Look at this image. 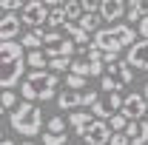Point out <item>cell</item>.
Wrapping results in <instances>:
<instances>
[{"instance_id":"29","label":"cell","mask_w":148,"mask_h":145,"mask_svg":"<svg viewBox=\"0 0 148 145\" xmlns=\"http://www.w3.org/2000/svg\"><path fill=\"white\" fill-rule=\"evenodd\" d=\"M66 125H69V120H66V117H51V120H49V131H54V134H63Z\"/></svg>"},{"instance_id":"28","label":"cell","mask_w":148,"mask_h":145,"mask_svg":"<svg viewBox=\"0 0 148 145\" xmlns=\"http://www.w3.org/2000/svg\"><path fill=\"white\" fill-rule=\"evenodd\" d=\"M23 6H26V0H0L3 14H9V12H23Z\"/></svg>"},{"instance_id":"18","label":"cell","mask_w":148,"mask_h":145,"mask_svg":"<svg viewBox=\"0 0 148 145\" xmlns=\"http://www.w3.org/2000/svg\"><path fill=\"white\" fill-rule=\"evenodd\" d=\"M20 43H23V49H26V51H43V49H46L43 37H40V34H34V31L23 34V37H20Z\"/></svg>"},{"instance_id":"20","label":"cell","mask_w":148,"mask_h":145,"mask_svg":"<svg viewBox=\"0 0 148 145\" xmlns=\"http://www.w3.org/2000/svg\"><path fill=\"white\" fill-rule=\"evenodd\" d=\"M66 23H69V17H66V9H51V17H49V23H46V26H49L51 31H57V29H63Z\"/></svg>"},{"instance_id":"2","label":"cell","mask_w":148,"mask_h":145,"mask_svg":"<svg viewBox=\"0 0 148 145\" xmlns=\"http://www.w3.org/2000/svg\"><path fill=\"white\" fill-rule=\"evenodd\" d=\"M137 43V29L131 26V23H114L108 29H100L97 34H94V46L100 49V51H106V54H117L123 49H131Z\"/></svg>"},{"instance_id":"30","label":"cell","mask_w":148,"mask_h":145,"mask_svg":"<svg viewBox=\"0 0 148 145\" xmlns=\"http://www.w3.org/2000/svg\"><path fill=\"white\" fill-rule=\"evenodd\" d=\"M137 34L143 37V40H148V17H143L140 23H137Z\"/></svg>"},{"instance_id":"8","label":"cell","mask_w":148,"mask_h":145,"mask_svg":"<svg viewBox=\"0 0 148 145\" xmlns=\"http://www.w3.org/2000/svg\"><path fill=\"white\" fill-rule=\"evenodd\" d=\"M49 17H51V9H49L43 0L26 3V6H23V12H20V20H23V26H32V29H40L43 23H49Z\"/></svg>"},{"instance_id":"26","label":"cell","mask_w":148,"mask_h":145,"mask_svg":"<svg viewBox=\"0 0 148 145\" xmlns=\"http://www.w3.org/2000/svg\"><path fill=\"white\" fill-rule=\"evenodd\" d=\"M66 140H69L66 131L63 134H54V131H46L43 134V145H66Z\"/></svg>"},{"instance_id":"31","label":"cell","mask_w":148,"mask_h":145,"mask_svg":"<svg viewBox=\"0 0 148 145\" xmlns=\"http://www.w3.org/2000/svg\"><path fill=\"white\" fill-rule=\"evenodd\" d=\"M108 145H131V142H128V137H125V134H114Z\"/></svg>"},{"instance_id":"1","label":"cell","mask_w":148,"mask_h":145,"mask_svg":"<svg viewBox=\"0 0 148 145\" xmlns=\"http://www.w3.org/2000/svg\"><path fill=\"white\" fill-rule=\"evenodd\" d=\"M26 66L29 54L23 49V43H0V85L3 91H12L26 80Z\"/></svg>"},{"instance_id":"15","label":"cell","mask_w":148,"mask_h":145,"mask_svg":"<svg viewBox=\"0 0 148 145\" xmlns=\"http://www.w3.org/2000/svg\"><path fill=\"white\" fill-rule=\"evenodd\" d=\"M125 137H128V142H131V145H148V120L128 122V128H125Z\"/></svg>"},{"instance_id":"32","label":"cell","mask_w":148,"mask_h":145,"mask_svg":"<svg viewBox=\"0 0 148 145\" xmlns=\"http://www.w3.org/2000/svg\"><path fill=\"white\" fill-rule=\"evenodd\" d=\"M43 3H46L49 9H63V6H66L69 0H43Z\"/></svg>"},{"instance_id":"36","label":"cell","mask_w":148,"mask_h":145,"mask_svg":"<svg viewBox=\"0 0 148 145\" xmlns=\"http://www.w3.org/2000/svg\"><path fill=\"white\" fill-rule=\"evenodd\" d=\"M26 3H34V0H26Z\"/></svg>"},{"instance_id":"5","label":"cell","mask_w":148,"mask_h":145,"mask_svg":"<svg viewBox=\"0 0 148 145\" xmlns=\"http://www.w3.org/2000/svg\"><path fill=\"white\" fill-rule=\"evenodd\" d=\"M100 91L97 88H63L57 94V108L60 111H74V108H91L97 103Z\"/></svg>"},{"instance_id":"11","label":"cell","mask_w":148,"mask_h":145,"mask_svg":"<svg viewBox=\"0 0 148 145\" xmlns=\"http://www.w3.org/2000/svg\"><path fill=\"white\" fill-rule=\"evenodd\" d=\"M20 29H23V20H20V12H9L0 20V40L3 43H12L14 37H20Z\"/></svg>"},{"instance_id":"13","label":"cell","mask_w":148,"mask_h":145,"mask_svg":"<svg viewBox=\"0 0 148 145\" xmlns=\"http://www.w3.org/2000/svg\"><path fill=\"white\" fill-rule=\"evenodd\" d=\"M125 60H128L134 68H140V71H148V40H137V43L128 49Z\"/></svg>"},{"instance_id":"10","label":"cell","mask_w":148,"mask_h":145,"mask_svg":"<svg viewBox=\"0 0 148 145\" xmlns=\"http://www.w3.org/2000/svg\"><path fill=\"white\" fill-rule=\"evenodd\" d=\"M111 137H114V131L106 120H94V125L86 131V137H83V142L86 145H108Z\"/></svg>"},{"instance_id":"6","label":"cell","mask_w":148,"mask_h":145,"mask_svg":"<svg viewBox=\"0 0 148 145\" xmlns=\"http://www.w3.org/2000/svg\"><path fill=\"white\" fill-rule=\"evenodd\" d=\"M43 43H46L43 51L49 54V60H54V57H71L74 51H77V43H74V40H69L63 31H51V29H46Z\"/></svg>"},{"instance_id":"12","label":"cell","mask_w":148,"mask_h":145,"mask_svg":"<svg viewBox=\"0 0 148 145\" xmlns=\"http://www.w3.org/2000/svg\"><path fill=\"white\" fill-rule=\"evenodd\" d=\"M128 14V3L125 0H103V6H100V17L103 20H114V23H120V20Z\"/></svg>"},{"instance_id":"34","label":"cell","mask_w":148,"mask_h":145,"mask_svg":"<svg viewBox=\"0 0 148 145\" xmlns=\"http://www.w3.org/2000/svg\"><path fill=\"white\" fill-rule=\"evenodd\" d=\"M20 145H34V140H23V142H20Z\"/></svg>"},{"instance_id":"19","label":"cell","mask_w":148,"mask_h":145,"mask_svg":"<svg viewBox=\"0 0 148 145\" xmlns=\"http://www.w3.org/2000/svg\"><path fill=\"white\" fill-rule=\"evenodd\" d=\"M29 66L34 71H46L49 68V54L46 51H29Z\"/></svg>"},{"instance_id":"35","label":"cell","mask_w":148,"mask_h":145,"mask_svg":"<svg viewBox=\"0 0 148 145\" xmlns=\"http://www.w3.org/2000/svg\"><path fill=\"white\" fill-rule=\"evenodd\" d=\"M143 94H145V100H148V83H145V88H143Z\"/></svg>"},{"instance_id":"14","label":"cell","mask_w":148,"mask_h":145,"mask_svg":"<svg viewBox=\"0 0 148 145\" xmlns=\"http://www.w3.org/2000/svg\"><path fill=\"white\" fill-rule=\"evenodd\" d=\"M94 120L97 117H94L91 111H74L71 117H69V128H71L77 137H86V131L94 125Z\"/></svg>"},{"instance_id":"21","label":"cell","mask_w":148,"mask_h":145,"mask_svg":"<svg viewBox=\"0 0 148 145\" xmlns=\"http://www.w3.org/2000/svg\"><path fill=\"white\" fill-rule=\"evenodd\" d=\"M63 9H66V17H69V23H77V20L86 14V12H83V6H80V0H69Z\"/></svg>"},{"instance_id":"22","label":"cell","mask_w":148,"mask_h":145,"mask_svg":"<svg viewBox=\"0 0 148 145\" xmlns=\"http://www.w3.org/2000/svg\"><path fill=\"white\" fill-rule=\"evenodd\" d=\"M63 85H66V88H88V80L80 77V74H74V71H69L63 77Z\"/></svg>"},{"instance_id":"24","label":"cell","mask_w":148,"mask_h":145,"mask_svg":"<svg viewBox=\"0 0 148 145\" xmlns=\"http://www.w3.org/2000/svg\"><path fill=\"white\" fill-rule=\"evenodd\" d=\"M128 122H131V120L125 117V114H123V111H120L117 117H111V120H108V125H111V131H114V134H125Z\"/></svg>"},{"instance_id":"33","label":"cell","mask_w":148,"mask_h":145,"mask_svg":"<svg viewBox=\"0 0 148 145\" xmlns=\"http://www.w3.org/2000/svg\"><path fill=\"white\" fill-rule=\"evenodd\" d=\"M0 145H14V140H12V134H9V131L3 134V142H0Z\"/></svg>"},{"instance_id":"23","label":"cell","mask_w":148,"mask_h":145,"mask_svg":"<svg viewBox=\"0 0 148 145\" xmlns=\"http://www.w3.org/2000/svg\"><path fill=\"white\" fill-rule=\"evenodd\" d=\"M71 66H74V60H71V57H54V60H49V68H51L54 74H63V71H69Z\"/></svg>"},{"instance_id":"17","label":"cell","mask_w":148,"mask_h":145,"mask_svg":"<svg viewBox=\"0 0 148 145\" xmlns=\"http://www.w3.org/2000/svg\"><path fill=\"white\" fill-rule=\"evenodd\" d=\"M100 20H103L100 14H83V17L77 20V26H80L86 34H97V31H100Z\"/></svg>"},{"instance_id":"9","label":"cell","mask_w":148,"mask_h":145,"mask_svg":"<svg viewBox=\"0 0 148 145\" xmlns=\"http://www.w3.org/2000/svg\"><path fill=\"white\" fill-rule=\"evenodd\" d=\"M148 111V100L143 91H131V94H125V100H123V114L128 117L131 122H140L143 117H145Z\"/></svg>"},{"instance_id":"25","label":"cell","mask_w":148,"mask_h":145,"mask_svg":"<svg viewBox=\"0 0 148 145\" xmlns=\"http://www.w3.org/2000/svg\"><path fill=\"white\" fill-rule=\"evenodd\" d=\"M100 88L106 91V94H114V91H120V88H123V83H120L117 77L106 74V77H100Z\"/></svg>"},{"instance_id":"16","label":"cell","mask_w":148,"mask_h":145,"mask_svg":"<svg viewBox=\"0 0 148 145\" xmlns=\"http://www.w3.org/2000/svg\"><path fill=\"white\" fill-rule=\"evenodd\" d=\"M125 17L131 23H140L143 17H148V0H128V14Z\"/></svg>"},{"instance_id":"4","label":"cell","mask_w":148,"mask_h":145,"mask_svg":"<svg viewBox=\"0 0 148 145\" xmlns=\"http://www.w3.org/2000/svg\"><path fill=\"white\" fill-rule=\"evenodd\" d=\"M9 128L14 134H20L23 140H34L37 134L43 131V108L23 100L17 108L9 114Z\"/></svg>"},{"instance_id":"3","label":"cell","mask_w":148,"mask_h":145,"mask_svg":"<svg viewBox=\"0 0 148 145\" xmlns=\"http://www.w3.org/2000/svg\"><path fill=\"white\" fill-rule=\"evenodd\" d=\"M57 85H60V77L54 71H32L20 83V97L26 103H34V100L46 103L57 97Z\"/></svg>"},{"instance_id":"7","label":"cell","mask_w":148,"mask_h":145,"mask_svg":"<svg viewBox=\"0 0 148 145\" xmlns=\"http://www.w3.org/2000/svg\"><path fill=\"white\" fill-rule=\"evenodd\" d=\"M123 100H125V97H123L120 91H114V94H106V91H103V94L97 97V103L91 105V114L97 120H106V122H108L111 117H117V114L123 111Z\"/></svg>"},{"instance_id":"27","label":"cell","mask_w":148,"mask_h":145,"mask_svg":"<svg viewBox=\"0 0 148 145\" xmlns=\"http://www.w3.org/2000/svg\"><path fill=\"white\" fill-rule=\"evenodd\" d=\"M17 105H20L17 94H14V91H3V111H9V114H12Z\"/></svg>"}]
</instances>
